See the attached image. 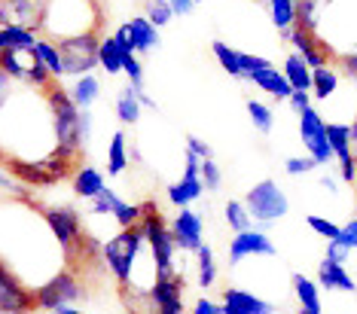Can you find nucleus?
Returning <instances> with one entry per match:
<instances>
[{
    "instance_id": "obj_3",
    "label": "nucleus",
    "mask_w": 357,
    "mask_h": 314,
    "mask_svg": "<svg viewBox=\"0 0 357 314\" xmlns=\"http://www.w3.org/2000/svg\"><path fill=\"white\" fill-rule=\"evenodd\" d=\"M245 205L254 223L259 226H275L278 220H284L290 211V201H287V192H284L275 180H259L248 189L245 196Z\"/></svg>"
},
{
    "instance_id": "obj_33",
    "label": "nucleus",
    "mask_w": 357,
    "mask_h": 314,
    "mask_svg": "<svg viewBox=\"0 0 357 314\" xmlns=\"http://www.w3.org/2000/svg\"><path fill=\"white\" fill-rule=\"evenodd\" d=\"M119 198H123V196L107 187L104 192H98V196L89 201V214H92V217H110V220H113V207L119 205Z\"/></svg>"
},
{
    "instance_id": "obj_15",
    "label": "nucleus",
    "mask_w": 357,
    "mask_h": 314,
    "mask_svg": "<svg viewBox=\"0 0 357 314\" xmlns=\"http://www.w3.org/2000/svg\"><path fill=\"white\" fill-rule=\"evenodd\" d=\"M223 302H232L235 308H241L245 314H275V305L266 302L263 296L250 293L245 287H226L223 290Z\"/></svg>"
},
{
    "instance_id": "obj_14",
    "label": "nucleus",
    "mask_w": 357,
    "mask_h": 314,
    "mask_svg": "<svg viewBox=\"0 0 357 314\" xmlns=\"http://www.w3.org/2000/svg\"><path fill=\"white\" fill-rule=\"evenodd\" d=\"M250 83H254L259 92H266V95H272L275 101H287L290 95H294V86L287 83V77H284V70H278L272 64V68H266V70H257V74H250L248 77Z\"/></svg>"
},
{
    "instance_id": "obj_30",
    "label": "nucleus",
    "mask_w": 357,
    "mask_h": 314,
    "mask_svg": "<svg viewBox=\"0 0 357 314\" xmlns=\"http://www.w3.org/2000/svg\"><path fill=\"white\" fill-rule=\"evenodd\" d=\"M34 52H37V58L52 70V77H55V79H61V77H64V61H61V52H59V43H55V40H50V37H37Z\"/></svg>"
},
{
    "instance_id": "obj_18",
    "label": "nucleus",
    "mask_w": 357,
    "mask_h": 314,
    "mask_svg": "<svg viewBox=\"0 0 357 314\" xmlns=\"http://www.w3.org/2000/svg\"><path fill=\"white\" fill-rule=\"evenodd\" d=\"M113 113H116V119L123 125H137L141 123V113H144V107H141V101H137V88L128 83L123 92L116 95V104H113Z\"/></svg>"
},
{
    "instance_id": "obj_10",
    "label": "nucleus",
    "mask_w": 357,
    "mask_h": 314,
    "mask_svg": "<svg viewBox=\"0 0 357 314\" xmlns=\"http://www.w3.org/2000/svg\"><path fill=\"white\" fill-rule=\"evenodd\" d=\"M46 0H0V25H19L28 31H43Z\"/></svg>"
},
{
    "instance_id": "obj_19",
    "label": "nucleus",
    "mask_w": 357,
    "mask_h": 314,
    "mask_svg": "<svg viewBox=\"0 0 357 314\" xmlns=\"http://www.w3.org/2000/svg\"><path fill=\"white\" fill-rule=\"evenodd\" d=\"M290 287H294V296H296L299 308H308V311H321L324 308L318 281H312L308 275H299V272H296V275L290 278Z\"/></svg>"
},
{
    "instance_id": "obj_51",
    "label": "nucleus",
    "mask_w": 357,
    "mask_h": 314,
    "mask_svg": "<svg viewBox=\"0 0 357 314\" xmlns=\"http://www.w3.org/2000/svg\"><path fill=\"white\" fill-rule=\"evenodd\" d=\"M137 101H141V107H144V110H156V101H153L150 95L144 92V88H137Z\"/></svg>"
},
{
    "instance_id": "obj_43",
    "label": "nucleus",
    "mask_w": 357,
    "mask_h": 314,
    "mask_svg": "<svg viewBox=\"0 0 357 314\" xmlns=\"http://www.w3.org/2000/svg\"><path fill=\"white\" fill-rule=\"evenodd\" d=\"M190 314H223V305L214 302V299H208V296H199V299L192 302Z\"/></svg>"
},
{
    "instance_id": "obj_2",
    "label": "nucleus",
    "mask_w": 357,
    "mask_h": 314,
    "mask_svg": "<svg viewBox=\"0 0 357 314\" xmlns=\"http://www.w3.org/2000/svg\"><path fill=\"white\" fill-rule=\"evenodd\" d=\"M83 299H86V284L74 269H61L55 278H50L46 284H40L34 290L37 308L46 314H52L55 308H61V305H77Z\"/></svg>"
},
{
    "instance_id": "obj_36",
    "label": "nucleus",
    "mask_w": 357,
    "mask_h": 314,
    "mask_svg": "<svg viewBox=\"0 0 357 314\" xmlns=\"http://www.w3.org/2000/svg\"><path fill=\"white\" fill-rule=\"evenodd\" d=\"M123 74L128 77V83H132L135 88H144V64H141V58H137V52L126 49V55H123Z\"/></svg>"
},
{
    "instance_id": "obj_7",
    "label": "nucleus",
    "mask_w": 357,
    "mask_h": 314,
    "mask_svg": "<svg viewBox=\"0 0 357 314\" xmlns=\"http://www.w3.org/2000/svg\"><path fill=\"white\" fill-rule=\"evenodd\" d=\"M34 308H37L34 290L15 275L13 269H6L0 262V314H28Z\"/></svg>"
},
{
    "instance_id": "obj_8",
    "label": "nucleus",
    "mask_w": 357,
    "mask_h": 314,
    "mask_svg": "<svg viewBox=\"0 0 357 314\" xmlns=\"http://www.w3.org/2000/svg\"><path fill=\"white\" fill-rule=\"evenodd\" d=\"M183 293H186V275H183V272H174V275H159L156 284H153V290H150L153 314H186Z\"/></svg>"
},
{
    "instance_id": "obj_20",
    "label": "nucleus",
    "mask_w": 357,
    "mask_h": 314,
    "mask_svg": "<svg viewBox=\"0 0 357 314\" xmlns=\"http://www.w3.org/2000/svg\"><path fill=\"white\" fill-rule=\"evenodd\" d=\"M128 150H132V147H128L126 132H113L110 147H107V168H104V174H110V177L126 174L128 162H132V156H128Z\"/></svg>"
},
{
    "instance_id": "obj_23",
    "label": "nucleus",
    "mask_w": 357,
    "mask_h": 314,
    "mask_svg": "<svg viewBox=\"0 0 357 314\" xmlns=\"http://www.w3.org/2000/svg\"><path fill=\"white\" fill-rule=\"evenodd\" d=\"M68 92L79 110H92V104L101 98V79L92 77V74H83V77L74 79V86H70Z\"/></svg>"
},
{
    "instance_id": "obj_28",
    "label": "nucleus",
    "mask_w": 357,
    "mask_h": 314,
    "mask_svg": "<svg viewBox=\"0 0 357 314\" xmlns=\"http://www.w3.org/2000/svg\"><path fill=\"white\" fill-rule=\"evenodd\" d=\"M37 43V34L19 25H0V52L6 49H31Z\"/></svg>"
},
{
    "instance_id": "obj_13",
    "label": "nucleus",
    "mask_w": 357,
    "mask_h": 314,
    "mask_svg": "<svg viewBox=\"0 0 357 314\" xmlns=\"http://www.w3.org/2000/svg\"><path fill=\"white\" fill-rule=\"evenodd\" d=\"M318 287L327 290V293H354L357 284L354 278L345 272L342 262H333L324 256L321 265H318Z\"/></svg>"
},
{
    "instance_id": "obj_45",
    "label": "nucleus",
    "mask_w": 357,
    "mask_h": 314,
    "mask_svg": "<svg viewBox=\"0 0 357 314\" xmlns=\"http://www.w3.org/2000/svg\"><path fill=\"white\" fill-rule=\"evenodd\" d=\"M92 128H95L92 110H79V138H83V143L92 141Z\"/></svg>"
},
{
    "instance_id": "obj_38",
    "label": "nucleus",
    "mask_w": 357,
    "mask_h": 314,
    "mask_svg": "<svg viewBox=\"0 0 357 314\" xmlns=\"http://www.w3.org/2000/svg\"><path fill=\"white\" fill-rule=\"evenodd\" d=\"M314 168H318V162H314L312 156H290L287 162H284V171L290 177H305V174H312Z\"/></svg>"
},
{
    "instance_id": "obj_34",
    "label": "nucleus",
    "mask_w": 357,
    "mask_h": 314,
    "mask_svg": "<svg viewBox=\"0 0 357 314\" xmlns=\"http://www.w3.org/2000/svg\"><path fill=\"white\" fill-rule=\"evenodd\" d=\"M144 15L153 22L156 28H165L174 19V10L168 0H144Z\"/></svg>"
},
{
    "instance_id": "obj_5",
    "label": "nucleus",
    "mask_w": 357,
    "mask_h": 314,
    "mask_svg": "<svg viewBox=\"0 0 357 314\" xmlns=\"http://www.w3.org/2000/svg\"><path fill=\"white\" fill-rule=\"evenodd\" d=\"M0 70L10 74L13 79H19V83H31V86H43L46 88V86L55 83L52 70L37 58L34 46H31V49H6V52H0Z\"/></svg>"
},
{
    "instance_id": "obj_1",
    "label": "nucleus",
    "mask_w": 357,
    "mask_h": 314,
    "mask_svg": "<svg viewBox=\"0 0 357 314\" xmlns=\"http://www.w3.org/2000/svg\"><path fill=\"white\" fill-rule=\"evenodd\" d=\"M144 251H147V235L141 226L119 229L116 235H110L101 244V262L110 272V278L116 281V287H126L132 281L135 262L141 260Z\"/></svg>"
},
{
    "instance_id": "obj_42",
    "label": "nucleus",
    "mask_w": 357,
    "mask_h": 314,
    "mask_svg": "<svg viewBox=\"0 0 357 314\" xmlns=\"http://www.w3.org/2000/svg\"><path fill=\"white\" fill-rule=\"evenodd\" d=\"M339 177H342V183H348V187H357V162H354V156L339 159Z\"/></svg>"
},
{
    "instance_id": "obj_27",
    "label": "nucleus",
    "mask_w": 357,
    "mask_h": 314,
    "mask_svg": "<svg viewBox=\"0 0 357 314\" xmlns=\"http://www.w3.org/2000/svg\"><path fill=\"white\" fill-rule=\"evenodd\" d=\"M211 52H214L217 64H220L229 77L245 79V70H241V49H232V46L223 43V40H214V43H211Z\"/></svg>"
},
{
    "instance_id": "obj_11",
    "label": "nucleus",
    "mask_w": 357,
    "mask_h": 314,
    "mask_svg": "<svg viewBox=\"0 0 357 314\" xmlns=\"http://www.w3.org/2000/svg\"><path fill=\"white\" fill-rule=\"evenodd\" d=\"M278 247L275 241L259 229H248V232H235V238L229 241V265H241L250 256H275Z\"/></svg>"
},
{
    "instance_id": "obj_50",
    "label": "nucleus",
    "mask_w": 357,
    "mask_h": 314,
    "mask_svg": "<svg viewBox=\"0 0 357 314\" xmlns=\"http://www.w3.org/2000/svg\"><path fill=\"white\" fill-rule=\"evenodd\" d=\"M318 187L324 192H330V196H336V192H339V180H336V177H330V174H321L318 177Z\"/></svg>"
},
{
    "instance_id": "obj_32",
    "label": "nucleus",
    "mask_w": 357,
    "mask_h": 314,
    "mask_svg": "<svg viewBox=\"0 0 357 314\" xmlns=\"http://www.w3.org/2000/svg\"><path fill=\"white\" fill-rule=\"evenodd\" d=\"M245 110H248L250 123H254V128H257L259 134H269V132H272L275 116H272V110L266 107L263 101H248V104H245Z\"/></svg>"
},
{
    "instance_id": "obj_49",
    "label": "nucleus",
    "mask_w": 357,
    "mask_h": 314,
    "mask_svg": "<svg viewBox=\"0 0 357 314\" xmlns=\"http://www.w3.org/2000/svg\"><path fill=\"white\" fill-rule=\"evenodd\" d=\"M168 3H172L174 15H190L192 10H196V0H168Z\"/></svg>"
},
{
    "instance_id": "obj_47",
    "label": "nucleus",
    "mask_w": 357,
    "mask_h": 314,
    "mask_svg": "<svg viewBox=\"0 0 357 314\" xmlns=\"http://www.w3.org/2000/svg\"><path fill=\"white\" fill-rule=\"evenodd\" d=\"M15 83H19V79H13L10 74H3V70H0V107H3L6 98H10V95H13Z\"/></svg>"
},
{
    "instance_id": "obj_25",
    "label": "nucleus",
    "mask_w": 357,
    "mask_h": 314,
    "mask_svg": "<svg viewBox=\"0 0 357 314\" xmlns=\"http://www.w3.org/2000/svg\"><path fill=\"white\" fill-rule=\"evenodd\" d=\"M269 19L278 28V34L287 40V34L296 25V0H269Z\"/></svg>"
},
{
    "instance_id": "obj_21",
    "label": "nucleus",
    "mask_w": 357,
    "mask_h": 314,
    "mask_svg": "<svg viewBox=\"0 0 357 314\" xmlns=\"http://www.w3.org/2000/svg\"><path fill=\"white\" fill-rule=\"evenodd\" d=\"M284 77L294 86V92H312V68L299 52H290L284 58Z\"/></svg>"
},
{
    "instance_id": "obj_57",
    "label": "nucleus",
    "mask_w": 357,
    "mask_h": 314,
    "mask_svg": "<svg viewBox=\"0 0 357 314\" xmlns=\"http://www.w3.org/2000/svg\"><path fill=\"white\" fill-rule=\"evenodd\" d=\"M196 3H199V0H196Z\"/></svg>"
},
{
    "instance_id": "obj_44",
    "label": "nucleus",
    "mask_w": 357,
    "mask_h": 314,
    "mask_svg": "<svg viewBox=\"0 0 357 314\" xmlns=\"http://www.w3.org/2000/svg\"><path fill=\"white\" fill-rule=\"evenodd\" d=\"M312 92H294V95H290V98H287V104H290V110H294V113L299 116V113H303V110H308V107H312Z\"/></svg>"
},
{
    "instance_id": "obj_22",
    "label": "nucleus",
    "mask_w": 357,
    "mask_h": 314,
    "mask_svg": "<svg viewBox=\"0 0 357 314\" xmlns=\"http://www.w3.org/2000/svg\"><path fill=\"white\" fill-rule=\"evenodd\" d=\"M220 278V265H217V256H214V247L202 244L196 251V284L202 290H211Z\"/></svg>"
},
{
    "instance_id": "obj_29",
    "label": "nucleus",
    "mask_w": 357,
    "mask_h": 314,
    "mask_svg": "<svg viewBox=\"0 0 357 314\" xmlns=\"http://www.w3.org/2000/svg\"><path fill=\"white\" fill-rule=\"evenodd\" d=\"M327 141H330V150H333V159H348L354 156L351 150V125H342V123H327Z\"/></svg>"
},
{
    "instance_id": "obj_24",
    "label": "nucleus",
    "mask_w": 357,
    "mask_h": 314,
    "mask_svg": "<svg viewBox=\"0 0 357 314\" xmlns=\"http://www.w3.org/2000/svg\"><path fill=\"white\" fill-rule=\"evenodd\" d=\"M132 28V43H135V52H153L159 46V28L153 25L147 15H137V19L128 22Z\"/></svg>"
},
{
    "instance_id": "obj_31",
    "label": "nucleus",
    "mask_w": 357,
    "mask_h": 314,
    "mask_svg": "<svg viewBox=\"0 0 357 314\" xmlns=\"http://www.w3.org/2000/svg\"><path fill=\"white\" fill-rule=\"evenodd\" d=\"M223 220H226V226H229L232 232H248V229H254V217H250L245 201H235V198L226 201V205H223Z\"/></svg>"
},
{
    "instance_id": "obj_17",
    "label": "nucleus",
    "mask_w": 357,
    "mask_h": 314,
    "mask_svg": "<svg viewBox=\"0 0 357 314\" xmlns=\"http://www.w3.org/2000/svg\"><path fill=\"white\" fill-rule=\"evenodd\" d=\"M339 83H342V74L333 64H324V68L312 70V98L314 101H327L339 92Z\"/></svg>"
},
{
    "instance_id": "obj_55",
    "label": "nucleus",
    "mask_w": 357,
    "mask_h": 314,
    "mask_svg": "<svg viewBox=\"0 0 357 314\" xmlns=\"http://www.w3.org/2000/svg\"><path fill=\"white\" fill-rule=\"evenodd\" d=\"M354 201H357V187H354Z\"/></svg>"
},
{
    "instance_id": "obj_48",
    "label": "nucleus",
    "mask_w": 357,
    "mask_h": 314,
    "mask_svg": "<svg viewBox=\"0 0 357 314\" xmlns=\"http://www.w3.org/2000/svg\"><path fill=\"white\" fill-rule=\"evenodd\" d=\"M339 238H342L345 244L354 251V247H357V217H354V220H348V223H345V226H342V235H339Z\"/></svg>"
},
{
    "instance_id": "obj_54",
    "label": "nucleus",
    "mask_w": 357,
    "mask_h": 314,
    "mask_svg": "<svg viewBox=\"0 0 357 314\" xmlns=\"http://www.w3.org/2000/svg\"><path fill=\"white\" fill-rule=\"evenodd\" d=\"M299 314H321V311H308V308H299Z\"/></svg>"
},
{
    "instance_id": "obj_53",
    "label": "nucleus",
    "mask_w": 357,
    "mask_h": 314,
    "mask_svg": "<svg viewBox=\"0 0 357 314\" xmlns=\"http://www.w3.org/2000/svg\"><path fill=\"white\" fill-rule=\"evenodd\" d=\"M223 305V314H245V311H241V308H235V305L232 302H220Z\"/></svg>"
},
{
    "instance_id": "obj_56",
    "label": "nucleus",
    "mask_w": 357,
    "mask_h": 314,
    "mask_svg": "<svg viewBox=\"0 0 357 314\" xmlns=\"http://www.w3.org/2000/svg\"><path fill=\"white\" fill-rule=\"evenodd\" d=\"M28 314H34V311H28Z\"/></svg>"
},
{
    "instance_id": "obj_41",
    "label": "nucleus",
    "mask_w": 357,
    "mask_h": 314,
    "mask_svg": "<svg viewBox=\"0 0 357 314\" xmlns=\"http://www.w3.org/2000/svg\"><path fill=\"white\" fill-rule=\"evenodd\" d=\"M324 256L327 260H333V262H348V256H351V247L345 244L342 238H336V241H327V251H324Z\"/></svg>"
},
{
    "instance_id": "obj_6",
    "label": "nucleus",
    "mask_w": 357,
    "mask_h": 314,
    "mask_svg": "<svg viewBox=\"0 0 357 314\" xmlns=\"http://www.w3.org/2000/svg\"><path fill=\"white\" fill-rule=\"evenodd\" d=\"M299 141L308 150V156L318 165H327L333 159L330 141H327V119H324L314 107H308L299 113Z\"/></svg>"
},
{
    "instance_id": "obj_4",
    "label": "nucleus",
    "mask_w": 357,
    "mask_h": 314,
    "mask_svg": "<svg viewBox=\"0 0 357 314\" xmlns=\"http://www.w3.org/2000/svg\"><path fill=\"white\" fill-rule=\"evenodd\" d=\"M98 49H101V40H98L95 31L59 40V52H61V61H64V77L92 74V70L98 68Z\"/></svg>"
},
{
    "instance_id": "obj_37",
    "label": "nucleus",
    "mask_w": 357,
    "mask_h": 314,
    "mask_svg": "<svg viewBox=\"0 0 357 314\" xmlns=\"http://www.w3.org/2000/svg\"><path fill=\"white\" fill-rule=\"evenodd\" d=\"M199 174H202V183H205V192H217L223 187V174H220V165L214 159H205L199 165Z\"/></svg>"
},
{
    "instance_id": "obj_46",
    "label": "nucleus",
    "mask_w": 357,
    "mask_h": 314,
    "mask_svg": "<svg viewBox=\"0 0 357 314\" xmlns=\"http://www.w3.org/2000/svg\"><path fill=\"white\" fill-rule=\"evenodd\" d=\"M113 40H116L123 49H132L135 52V43H132V28H128V22L126 25H119V28H113Z\"/></svg>"
},
{
    "instance_id": "obj_39",
    "label": "nucleus",
    "mask_w": 357,
    "mask_h": 314,
    "mask_svg": "<svg viewBox=\"0 0 357 314\" xmlns=\"http://www.w3.org/2000/svg\"><path fill=\"white\" fill-rule=\"evenodd\" d=\"M186 152H192L196 159H214V150H211V143L208 141H202L199 134H186Z\"/></svg>"
},
{
    "instance_id": "obj_40",
    "label": "nucleus",
    "mask_w": 357,
    "mask_h": 314,
    "mask_svg": "<svg viewBox=\"0 0 357 314\" xmlns=\"http://www.w3.org/2000/svg\"><path fill=\"white\" fill-rule=\"evenodd\" d=\"M272 68L269 58H263V55H254V52H241V70H245V79L250 74H257V70H266Z\"/></svg>"
},
{
    "instance_id": "obj_35",
    "label": "nucleus",
    "mask_w": 357,
    "mask_h": 314,
    "mask_svg": "<svg viewBox=\"0 0 357 314\" xmlns=\"http://www.w3.org/2000/svg\"><path fill=\"white\" fill-rule=\"evenodd\" d=\"M305 223H308V229H312L314 235H321L324 241H336L339 235H342V226H339V223H333V220H327V217H321V214H308Z\"/></svg>"
},
{
    "instance_id": "obj_12",
    "label": "nucleus",
    "mask_w": 357,
    "mask_h": 314,
    "mask_svg": "<svg viewBox=\"0 0 357 314\" xmlns=\"http://www.w3.org/2000/svg\"><path fill=\"white\" fill-rule=\"evenodd\" d=\"M168 229L183 253H196L205 244V223H202V214H196L192 207H181L174 220L168 223Z\"/></svg>"
},
{
    "instance_id": "obj_52",
    "label": "nucleus",
    "mask_w": 357,
    "mask_h": 314,
    "mask_svg": "<svg viewBox=\"0 0 357 314\" xmlns=\"http://www.w3.org/2000/svg\"><path fill=\"white\" fill-rule=\"evenodd\" d=\"M52 314H86V311H79L77 305H61V308H55Z\"/></svg>"
},
{
    "instance_id": "obj_26",
    "label": "nucleus",
    "mask_w": 357,
    "mask_h": 314,
    "mask_svg": "<svg viewBox=\"0 0 357 314\" xmlns=\"http://www.w3.org/2000/svg\"><path fill=\"white\" fill-rule=\"evenodd\" d=\"M123 55H126V49L116 43V40H113V34L104 37V40H101V49H98V68H101L107 77L123 74Z\"/></svg>"
},
{
    "instance_id": "obj_9",
    "label": "nucleus",
    "mask_w": 357,
    "mask_h": 314,
    "mask_svg": "<svg viewBox=\"0 0 357 314\" xmlns=\"http://www.w3.org/2000/svg\"><path fill=\"white\" fill-rule=\"evenodd\" d=\"M183 156H186V165H183L181 180L172 183V187L165 189V196H168V201H172L174 207H190L192 201H199L202 192H205V183H202V174H199L202 159H196L192 152H186V150H183Z\"/></svg>"
},
{
    "instance_id": "obj_16",
    "label": "nucleus",
    "mask_w": 357,
    "mask_h": 314,
    "mask_svg": "<svg viewBox=\"0 0 357 314\" xmlns=\"http://www.w3.org/2000/svg\"><path fill=\"white\" fill-rule=\"evenodd\" d=\"M70 177H74V192L79 198H86V201H92L98 192L107 189V183H104V171H98L95 165H79Z\"/></svg>"
}]
</instances>
